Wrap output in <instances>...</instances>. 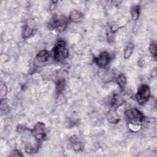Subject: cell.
<instances>
[{
	"instance_id": "1",
	"label": "cell",
	"mask_w": 157,
	"mask_h": 157,
	"mask_svg": "<svg viewBox=\"0 0 157 157\" xmlns=\"http://www.w3.org/2000/svg\"><path fill=\"white\" fill-rule=\"evenodd\" d=\"M68 54L66 42L63 40H58L53 48L54 59L57 62H61L68 56Z\"/></svg>"
},
{
	"instance_id": "2",
	"label": "cell",
	"mask_w": 157,
	"mask_h": 157,
	"mask_svg": "<svg viewBox=\"0 0 157 157\" xmlns=\"http://www.w3.org/2000/svg\"><path fill=\"white\" fill-rule=\"evenodd\" d=\"M68 19L63 15H54L48 23V28L51 30H56L58 32L64 31L67 25Z\"/></svg>"
},
{
	"instance_id": "3",
	"label": "cell",
	"mask_w": 157,
	"mask_h": 157,
	"mask_svg": "<svg viewBox=\"0 0 157 157\" xmlns=\"http://www.w3.org/2000/svg\"><path fill=\"white\" fill-rule=\"evenodd\" d=\"M124 115L129 123L142 124L144 118L142 113L136 108L127 109L124 112Z\"/></svg>"
},
{
	"instance_id": "4",
	"label": "cell",
	"mask_w": 157,
	"mask_h": 157,
	"mask_svg": "<svg viewBox=\"0 0 157 157\" xmlns=\"http://www.w3.org/2000/svg\"><path fill=\"white\" fill-rule=\"evenodd\" d=\"M150 96V89L148 85L142 84L137 89L136 95V99L137 103L140 105H144L149 99Z\"/></svg>"
},
{
	"instance_id": "5",
	"label": "cell",
	"mask_w": 157,
	"mask_h": 157,
	"mask_svg": "<svg viewBox=\"0 0 157 157\" xmlns=\"http://www.w3.org/2000/svg\"><path fill=\"white\" fill-rule=\"evenodd\" d=\"M45 125L43 122H37L34 128L31 130V134L33 137L36 139V140L40 142V141L43 140L45 136Z\"/></svg>"
},
{
	"instance_id": "6",
	"label": "cell",
	"mask_w": 157,
	"mask_h": 157,
	"mask_svg": "<svg viewBox=\"0 0 157 157\" xmlns=\"http://www.w3.org/2000/svg\"><path fill=\"white\" fill-rule=\"evenodd\" d=\"M110 59V54L108 52H102L94 58V61L99 67L104 68L109 64Z\"/></svg>"
},
{
	"instance_id": "7",
	"label": "cell",
	"mask_w": 157,
	"mask_h": 157,
	"mask_svg": "<svg viewBox=\"0 0 157 157\" xmlns=\"http://www.w3.org/2000/svg\"><path fill=\"white\" fill-rule=\"evenodd\" d=\"M124 98L123 96L119 93H113L110 99V104L111 106L114 109H116L122 105L124 104Z\"/></svg>"
},
{
	"instance_id": "8",
	"label": "cell",
	"mask_w": 157,
	"mask_h": 157,
	"mask_svg": "<svg viewBox=\"0 0 157 157\" xmlns=\"http://www.w3.org/2000/svg\"><path fill=\"white\" fill-rule=\"evenodd\" d=\"M70 142L72 148L75 152H80L83 150V144L76 136H72L70 137Z\"/></svg>"
},
{
	"instance_id": "9",
	"label": "cell",
	"mask_w": 157,
	"mask_h": 157,
	"mask_svg": "<svg viewBox=\"0 0 157 157\" xmlns=\"http://www.w3.org/2000/svg\"><path fill=\"white\" fill-rule=\"evenodd\" d=\"M106 118L108 122L112 124L118 123L120 120V117L115 109L110 110L106 114Z\"/></svg>"
},
{
	"instance_id": "10",
	"label": "cell",
	"mask_w": 157,
	"mask_h": 157,
	"mask_svg": "<svg viewBox=\"0 0 157 157\" xmlns=\"http://www.w3.org/2000/svg\"><path fill=\"white\" fill-rule=\"evenodd\" d=\"M50 57V53L47 50H42L38 52L36 56V59L39 63L46 62Z\"/></svg>"
},
{
	"instance_id": "11",
	"label": "cell",
	"mask_w": 157,
	"mask_h": 157,
	"mask_svg": "<svg viewBox=\"0 0 157 157\" xmlns=\"http://www.w3.org/2000/svg\"><path fill=\"white\" fill-rule=\"evenodd\" d=\"M83 17V14L81 12L74 10L70 13L69 19L70 20V21L72 22L77 23L80 21L82 20Z\"/></svg>"
},
{
	"instance_id": "12",
	"label": "cell",
	"mask_w": 157,
	"mask_h": 157,
	"mask_svg": "<svg viewBox=\"0 0 157 157\" xmlns=\"http://www.w3.org/2000/svg\"><path fill=\"white\" fill-rule=\"evenodd\" d=\"M66 85V82L64 78L58 79L55 83L56 92L58 94H61L64 90Z\"/></svg>"
},
{
	"instance_id": "13",
	"label": "cell",
	"mask_w": 157,
	"mask_h": 157,
	"mask_svg": "<svg viewBox=\"0 0 157 157\" xmlns=\"http://www.w3.org/2000/svg\"><path fill=\"white\" fill-rule=\"evenodd\" d=\"M34 33V28L33 26H32L31 25H29V24L25 25V26L23 29V33H22V36L23 38L26 39L29 37Z\"/></svg>"
},
{
	"instance_id": "14",
	"label": "cell",
	"mask_w": 157,
	"mask_h": 157,
	"mask_svg": "<svg viewBox=\"0 0 157 157\" xmlns=\"http://www.w3.org/2000/svg\"><path fill=\"white\" fill-rule=\"evenodd\" d=\"M131 18L133 20L136 21L138 20L139 16H140V7L137 5L133 6L130 10Z\"/></svg>"
},
{
	"instance_id": "15",
	"label": "cell",
	"mask_w": 157,
	"mask_h": 157,
	"mask_svg": "<svg viewBox=\"0 0 157 157\" xmlns=\"http://www.w3.org/2000/svg\"><path fill=\"white\" fill-rule=\"evenodd\" d=\"M126 82H127L126 77L125 75L123 73H121L120 74H119L117 78V82L119 87L122 90L124 89V88L125 87L126 85Z\"/></svg>"
},
{
	"instance_id": "16",
	"label": "cell",
	"mask_w": 157,
	"mask_h": 157,
	"mask_svg": "<svg viewBox=\"0 0 157 157\" xmlns=\"http://www.w3.org/2000/svg\"><path fill=\"white\" fill-rule=\"evenodd\" d=\"M134 50V45L132 43H129L126 47L124 52V59H128L132 54Z\"/></svg>"
},
{
	"instance_id": "17",
	"label": "cell",
	"mask_w": 157,
	"mask_h": 157,
	"mask_svg": "<svg viewBox=\"0 0 157 157\" xmlns=\"http://www.w3.org/2000/svg\"><path fill=\"white\" fill-rule=\"evenodd\" d=\"M39 147V145H37L36 147L35 146H33V145L29 144H27L25 147V151L26 153H28V154H32V153H34V152H37V150H38V148Z\"/></svg>"
},
{
	"instance_id": "18",
	"label": "cell",
	"mask_w": 157,
	"mask_h": 157,
	"mask_svg": "<svg viewBox=\"0 0 157 157\" xmlns=\"http://www.w3.org/2000/svg\"><path fill=\"white\" fill-rule=\"evenodd\" d=\"M156 49H157V46H156V41L153 40L152 41L149 45V51L151 55L155 58V59L156 57Z\"/></svg>"
},
{
	"instance_id": "19",
	"label": "cell",
	"mask_w": 157,
	"mask_h": 157,
	"mask_svg": "<svg viewBox=\"0 0 157 157\" xmlns=\"http://www.w3.org/2000/svg\"><path fill=\"white\" fill-rule=\"evenodd\" d=\"M129 129L131 132H138L142 128L141 124H133V123H128Z\"/></svg>"
},
{
	"instance_id": "20",
	"label": "cell",
	"mask_w": 157,
	"mask_h": 157,
	"mask_svg": "<svg viewBox=\"0 0 157 157\" xmlns=\"http://www.w3.org/2000/svg\"><path fill=\"white\" fill-rule=\"evenodd\" d=\"M7 86L4 83H1V89H0V94H1V97L2 98L1 99H3L4 97H5L7 94Z\"/></svg>"
},
{
	"instance_id": "21",
	"label": "cell",
	"mask_w": 157,
	"mask_h": 157,
	"mask_svg": "<svg viewBox=\"0 0 157 157\" xmlns=\"http://www.w3.org/2000/svg\"><path fill=\"white\" fill-rule=\"evenodd\" d=\"M121 28L120 25L119 24H118L117 23H115L113 24H112L111 26H110V31L113 33H115L118 29H120Z\"/></svg>"
},
{
	"instance_id": "22",
	"label": "cell",
	"mask_w": 157,
	"mask_h": 157,
	"mask_svg": "<svg viewBox=\"0 0 157 157\" xmlns=\"http://www.w3.org/2000/svg\"><path fill=\"white\" fill-rule=\"evenodd\" d=\"M114 33H112L110 31H108L107 33V40L109 43H111L114 40Z\"/></svg>"
},
{
	"instance_id": "23",
	"label": "cell",
	"mask_w": 157,
	"mask_h": 157,
	"mask_svg": "<svg viewBox=\"0 0 157 157\" xmlns=\"http://www.w3.org/2000/svg\"><path fill=\"white\" fill-rule=\"evenodd\" d=\"M10 156H23V155L21 153V152L20 151L17 150H15L13 151H12Z\"/></svg>"
},
{
	"instance_id": "24",
	"label": "cell",
	"mask_w": 157,
	"mask_h": 157,
	"mask_svg": "<svg viewBox=\"0 0 157 157\" xmlns=\"http://www.w3.org/2000/svg\"><path fill=\"white\" fill-rule=\"evenodd\" d=\"M26 130H29V129H28L26 127H25L24 126H21V125H19L17 128V131L18 132H21L25 131Z\"/></svg>"
},
{
	"instance_id": "25",
	"label": "cell",
	"mask_w": 157,
	"mask_h": 157,
	"mask_svg": "<svg viewBox=\"0 0 157 157\" xmlns=\"http://www.w3.org/2000/svg\"><path fill=\"white\" fill-rule=\"evenodd\" d=\"M145 64V61H144V59H140L139 60V61H138V65H139L140 67H144Z\"/></svg>"
}]
</instances>
